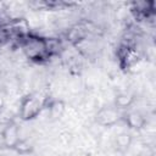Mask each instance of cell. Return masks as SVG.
Returning <instances> with one entry per match:
<instances>
[{
	"mask_svg": "<svg viewBox=\"0 0 156 156\" xmlns=\"http://www.w3.org/2000/svg\"><path fill=\"white\" fill-rule=\"evenodd\" d=\"M48 108H49L50 116H51L52 118H58V117L63 113V111H65V105H63L62 101L56 100V101H52V102L49 105Z\"/></svg>",
	"mask_w": 156,
	"mask_h": 156,
	"instance_id": "9",
	"label": "cell"
},
{
	"mask_svg": "<svg viewBox=\"0 0 156 156\" xmlns=\"http://www.w3.org/2000/svg\"><path fill=\"white\" fill-rule=\"evenodd\" d=\"M122 121L127 124L128 128L136 129V130L144 128L146 124V117L140 111H136V110H130L128 112H123Z\"/></svg>",
	"mask_w": 156,
	"mask_h": 156,
	"instance_id": "6",
	"label": "cell"
},
{
	"mask_svg": "<svg viewBox=\"0 0 156 156\" xmlns=\"http://www.w3.org/2000/svg\"><path fill=\"white\" fill-rule=\"evenodd\" d=\"M22 39H23L22 43L23 51L26 56L32 61H41L46 58V56L51 51L49 41L44 38L27 34Z\"/></svg>",
	"mask_w": 156,
	"mask_h": 156,
	"instance_id": "1",
	"label": "cell"
},
{
	"mask_svg": "<svg viewBox=\"0 0 156 156\" xmlns=\"http://www.w3.org/2000/svg\"><path fill=\"white\" fill-rule=\"evenodd\" d=\"M46 107L45 100L35 94H27L22 98L18 108V116L22 121H32L37 118Z\"/></svg>",
	"mask_w": 156,
	"mask_h": 156,
	"instance_id": "2",
	"label": "cell"
},
{
	"mask_svg": "<svg viewBox=\"0 0 156 156\" xmlns=\"http://www.w3.org/2000/svg\"><path fill=\"white\" fill-rule=\"evenodd\" d=\"M134 102V95L129 91H119L116 98H115V101H113V105L119 108L121 111L123 110H127L129 108Z\"/></svg>",
	"mask_w": 156,
	"mask_h": 156,
	"instance_id": "7",
	"label": "cell"
},
{
	"mask_svg": "<svg viewBox=\"0 0 156 156\" xmlns=\"http://www.w3.org/2000/svg\"><path fill=\"white\" fill-rule=\"evenodd\" d=\"M118 60H119V65L123 69H129L132 67H134L141 58V55L139 52V50L130 45V44H124L119 48L118 50Z\"/></svg>",
	"mask_w": 156,
	"mask_h": 156,
	"instance_id": "4",
	"label": "cell"
},
{
	"mask_svg": "<svg viewBox=\"0 0 156 156\" xmlns=\"http://www.w3.org/2000/svg\"><path fill=\"white\" fill-rule=\"evenodd\" d=\"M123 112L117 108L113 104L102 106L95 113V122L101 127H112L122 121Z\"/></svg>",
	"mask_w": 156,
	"mask_h": 156,
	"instance_id": "3",
	"label": "cell"
},
{
	"mask_svg": "<svg viewBox=\"0 0 156 156\" xmlns=\"http://www.w3.org/2000/svg\"><path fill=\"white\" fill-rule=\"evenodd\" d=\"M132 140H133V138H132L130 134L121 133L115 138V146L118 151L126 152L129 149V146L132 145Z\"/></svg>",
	"mask_w": 156,
	"mask_h": 156,
	"instance_id": "8",
	"label": "cell"
},
{
	"mask_svg": "<svg viewBox=\"0 0 156 156\" xmlns=\"http://www.w3.org/2000/svg\"><path fill=\"white\" fill-rule=\"evenodd\" d=\"M1 139H2V144L7 149H12L15 150L17 147V145L21 143V135H20V127L16 122L10 121L5 124L2 133H1Z\"/></svg>",
	"mask_w": 156,
	"mask_h": 156,
	"instance_id": "5",
	"label": "cell"
}]
</instances>
